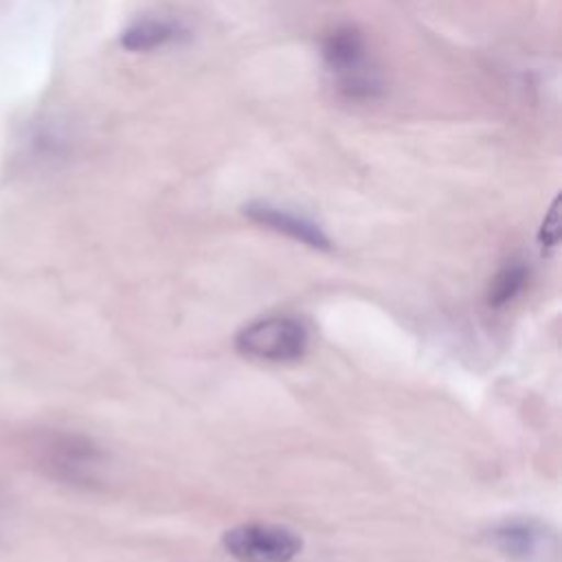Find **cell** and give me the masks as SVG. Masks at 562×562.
<instances>
[{"label": "cell", "instance_id": "7a4b0ae2", "mask_svg": "<svg viewBox=\"0 0 562 562\" xmlns=\"http://www.w3.org/2000/svg\"><path fill=\"white\" fill-rule=\"evenodd\" d=\"M321 57L334 88L349 101H373L384 92L364 35L353 24L334 26L321 42Z\"/></svg>", "mask_w": 562, "mask_h": 562}, {"label": "cell", "instance_id": "ba28073f", "mask_svg": "<svg viewBox=\"0 0 562 562\" xmlns=\"http://www.w3.org/2000/svg\"><path fill=\"white\" fill-rule=\"evenodd\" d=\"M527 281H529V266L520 259L507 261L503 268L496 270V274L487 285V296H485L487 305L492 310H501L509 305L518 294H522Z\"/></svg>", "mask_w": 562, "mask_h": 562}, {"label": "cell", "instance_id": "3957f363", "mask_svg": "<svg viewBox=\"0 0 562 562\" xmlns=\"http://www.w3.org/2000/svg\"><path fill=\"white\" fill-rule=\"evenodd\" d=\"M310 345L307 329L292 316H268L252 321L235 336V349L255 360L290 362L299 360Z\"/></svg>", "mask_w": 562, "mask_h": 562}, {"label": "cell", "instance_id": "8992f818", "mask_svg": "<svg viewBox=\"0 0 562 562\" xmlns=\"http://www.w3.org/2000/svg\"><path fill=\"white\" fill-rule=\"evenodd\" d=\"M492 544L518 562H542L555 549L553 531L531 518L505 520L492 529Z\"/></svg>", "mask_w": 562, "mask_h": 562}, {"label": "cell", "instance_id": "52a82bcc", "mask_svg": "<svg viewBox=\"0 0 562 562\" xmlns=\"http://www.w3.org/2000/svg\"><path fill=\"white\" fill-rule=\"evenodd\" d=\"M189 29L169 15H143L121 33V46L130 53H149L189 40Z\"/></svg>", "mask_w": 562, "mask_h": 562}, {"label": "cell", "instance_id": "277c9868", "mask_svg": "<svg viewBox=\"0 0 562 562\" xmlns=\"http://www.w3.org/2000/svg\"><path fill=\"white\" fill-rule=\"evenodd\" d=\"M222 544L237 562H290L301 551V536L270 522H246L228 529Z\"/></svg>", "mask_w": 562, "mask_h": 562}, {"label": "cell", "instance_id": "6da1fadb", "mask_svg": "<svg viewBox=\"0 0 562 562\" xmlns=\"http://www.w3.org/2000/svg\"><path fill=\"white\" fill-rule=\"evenodd\" d=\"M35 465L53 481L75 487H92L101 483L108 457L86 435L61 428H44L31 439Z\"/></svg>", "mask_w": 562, "mask_h": 562}, {"label": "cell", "instance_id": "5b68a950", "mask_svg": "<svg viewBox=\"0 0 562 562\" xmlns=\"http://www.w3.org/2000/svg\"><path fill=\"white\" fill-rule=\"evenodd\" d=\"M241 213L263 226V228H270L279 235H285L294 241H301L314 250H331V239L329 235L323 231L321 224H316L314 220H310L307 215H301L292 209H285V206H279V204H272L268 200H250L241 206Z\"/></svg>", "mask_w": 562, "mask_h": 562}, {"label": "cell", "instance_id": "9c48e42d", "mask_svg": "<svg viewBox=\"0 0 562 562\" xmlns=\"http://www.w3.org/2000/svg\"><path fill=\"white\" fill-rule=\"evenodd\" d=\"M538 241L542 244V248H553L560 241V198L553 200L551 209L547 211L540 233H538Z\"/></svg>", "mask_w": 562, "mask_h": 562}]
</instances>
